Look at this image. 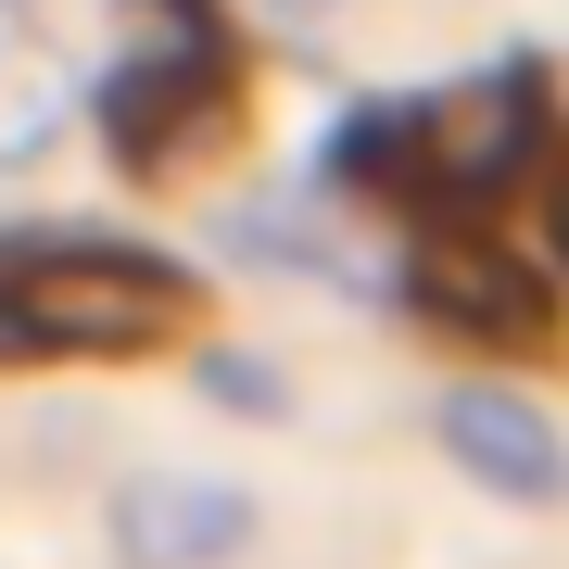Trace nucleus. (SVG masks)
I'll return each mask as SVG.
<instances>
[{
	"label": "nucleus",
	"mask_w": 569,
	"mask_h": 569,
	"mask_svg": "<svg viewBox=\"0 0 569 569\" xmlns=\"http://www.w3.org/2000/svg\"><path fill=\"white\" fill-rule=\"evenodd\" d=\"M392 291L418 305V329L481 342V355H545L557 342V279L507 241V228H481V216H430L418 253L392 266Z\"/></svg>",
	"instance_id": "2"
},
{
	"label": "nucleus",
	"mask_w": 569,
	"mask_h": 569,
	"mask_svg": "<svg viewBox=\"0 0 569 569\" xmlns=\"http://www.w3.org/2000/svg\"><path fill=\"white\" fill-rule=\"evenodd\" d=\"M89 114H102V152H114L140 190L190 178V164H203L228 127H241V102H228V63H216L203 39H152V51H127Z\"/></svg>",
	"instance_id": "4"
},
{
	"label": "nucleus",
	"mask_w": 569,
	"mask_h": 569,
	"mask_svg": "<svg viewBox=\"0 0 569 569\" xmlns=\"http://www.w3.org/2000/svg\"><path fill=\"white\" fill-rule=\"evenodd\" d=\"M0 13H13V26H26V13H39V0H0Z\"/></svg>",
	"instance_id": "12"
},
{
	"label": "nucleus",
	"mask_w": 569,
	"mask_h": 569,
	"mask_svg": "<svg viewBox=\"0 0 569 569\" xmlns=\"http://www.w3.org/2000/svg\"><path fill=\"white\" fill-rule=\"evenodd\" d=\"M430 430H443V456L481 493H507V507H557V493H569L557 430L531 418V392H507V380H456L443 406H430Z\"/></svg>",
	"instance_id": "6"
},
{
	"label": "nucleus",
	"mask_w": 569,
	"mask_h": 569,
	"mask_svg": "<svg viewBox=\"0 0 569 569\" xmlns=\"http://www.w3.org/2000/svg\"><path fill=\"white\" fill-rule=\"evenodd\" d=\"M0 291L39 329V355H152L203 317V266L127 241V228H26L0 241Z\"/></svg>",
	"instance_id": "1"
},
{
	"label": "nucleus",
	"mask_w": 569,
	"mask_h": 569,
	"mask_svg": "<svg viewBox=\"0 0 569 569\" xmlns=\"http://www.w3.org/2000/svg\"><path fill=\"white\" fill-rule=\"evenodd\" d=\"M253 13H266V26H291V39H305V26H329V13H342V0H253Z\"/></svg>",
	"instance_id": "11"
},
{
	"label": "nucleus",
	"mask_w": 569,
	"mask_h": 569,
	"mask_svg": "<svg viewBox=\"0 0 569 569\" xmlns=\"http://www.w3.org/2000/svg\"><path fill=\"white\" fill-rule=\"evenodd\" d=\"M253 531L266 507L228 468H127L102 493V569H241Z\"/></svg>",
	"instance_id": "5"
},
{
	"label": "nucleus",
	"mask_w": 569,
	"mask_h": 569,
	"mask_svg": "<svg viewBox=\"0 0 569 569\" xmlns=\"http://www.w3.org/2000/svg\"><path fill=\"white\" fill-rule=\"evenodd\" d=\"M77 127H89V89L63 77V51L39 26L0 13V178H51L77 152Z\"/></svg>",
	"instance_id": "7"
},
{
	"label": "nucleus",
	"mask_w": 569,
	"mask_h": 569,
	"mask_svg": "<svg viewBox=\"0 0 569 569\" xmlns=\"http://www.w3.org/2000/svg\"><path fill=\"white\" fill-rule=\"evenodd\" d=\"M190 380H203L216 406H241V418H279V406H291V392H279V367H266V355H228V342L190 355Z\"/></svg>",
	"instance_id": "9"
},
{
	"label": "nucleus",
	"mask_w": 569,
	"mask_h": 569,
	"mask_svg": "<svg viewBox=\"0 0 569 569\" xmlns=\"http://www.w3.org/2000/svg\"><path fill=\"white\" fill-rule=\"evenodd\" d=\"M127 13H140V39H203V51H228L216 0H127Z\"/></svg>",
	"instance_id": "10"
},
{
	"label": "nucleus",
	"mask_w": 569,
	"mask_h": 569,
	"mask_svg": "<svg viewBox=\"0 0 569 569\" xmlns=\"http://www.w3.org/2000/svg\"><path fill=\"white\" fill-rule=\"evenodd\" d=\"M545 152H557L545 63H481V77H456V89H430V102H418V164H406V190L481 216V203H507Z\"/></svg>",
	"instance_id": "3"
},
{
	"label": "nucleus",
	"mask_w": 569,
	"mask_h": 569,
	"mask_svg": "<svg viewBox=\"0 0 569 569\" xmlns=\"http://www.w3.org/2000/svg\"><path fill=\"white\" fill-rule=\"evenodd\" d=\"M228 253L241 266H329V216H317V190H253V203H228Z\"/></svg>",
	"instance_id": "8"
}]
</instances>
